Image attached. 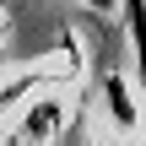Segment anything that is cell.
Segmentation results:
<instances>
[{
    "label": "cell",
    "instance_id": "obj_1",
    "mask_svg": "<svg viewBox=\"0 0 146 146\" xmlns=\"http://www.w3.org/2000/svg\"><path fill=\"white\" fill-rule=\"evenodd\" d=\"M103 103H108V114H114V125H135V103H130V87H125V76L119 70H103Z\"/></svg>",
    "mask_w": 146,
    "mask_h": 146
},
{
    "label": "cell",
    "instance_id": "obj_5",
    "mask_svg": "<svg viewBox=\"0 0 146 146\" xmlns=\"http://www.w3.org/2000/svg\"><path fill=\"white\" fill-rule=\"evenodd\" d=\"M87 5H98V11H119V0H87Z\"/></svg>",
    "mask_w": 146,
    "mask_h": 146
},
{
    "label": "cell",
    "instance_id": "obj_2",
    "mask_svg": "<svg viewBox=\"0 0 146 146\" xmlns=\"http://www.w3.org/2000/svg\"><path fill=\"white\" fill-rule=\"evenodd\" d=\"M119 11H125V33H130L135 70L146 76V0H119Z\"/></svg>",
    "mask_w": 146,
    "mask_h": 146
},
{
    "label": "cell",
    "instance_id": "obj_4",
    "mask_svg": "<svg viewBox=\"0 0 146 146\" xmlns=\"http://www.w3.org/2000/svg\"><path fill=\"white\" fill-rule=\"evenodd\" d=\"M43 81H49V76H38V70H33V76H16V81H0V114H5L16 98H27L33 87H43Z\"/></svg>",
    "mask_w": 146,
    "mask_h": 146
},
{
    "label": "cell",
    "instance_id": "obj_3",
    "mask_svg": "<svg viewBox=\"0 0 146 146\" xmlns=\"http://www.w3.org/2000/svg\"><path fill=\"white\" fill-rule=\"evenodd\" d=\"M60 119H65V108H60V103H38V108L27 114V125H22V135H27V141H49V130H54Z\"/></svg>",
    "mask_w": 146,
    "mask_h": 146
}]
</instances>
